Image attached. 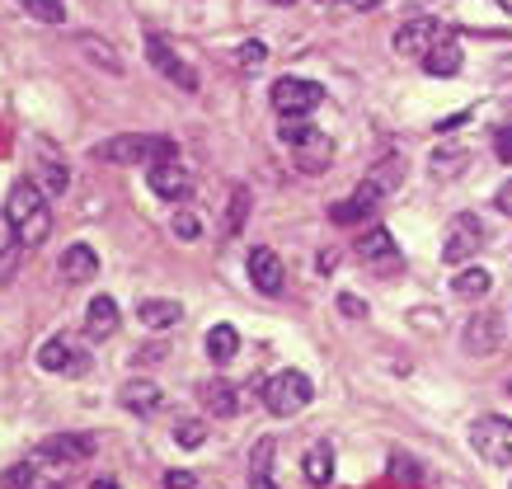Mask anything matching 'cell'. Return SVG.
<instances>
[{
  "label": "cell",
  "mask_w": 512,
  "mask_h": 489,
  "mask_svg": "<svg viewBox=\"0 0 512 489\" xmlns=\"http://www.w3.org/2000/svg\"><path fill=\"white\" fill-rule=\"evenodd\" d=\"M5 217H10V231L19 245H43L52 236V203H47V189L33 179H15Z\"/></svg>",
  "instance_id": "obj_1"
},
{
  "label": "cell",
  "mask_w": 512,
  "mask_h": 489,
  "mask_svg": "<svg viewBox=\"0 0 512 489\" xmlns=\"http://www.w3.org/2000/svg\"><path fill=\"white\" fill-rule=\"evenodd\" d=\"M174 156H179V146L170 137H151V132H127V137H109L94 146V160H104V165H160Z\"/></svg>",
  "instance_id": "obj_2"
},
{
  "label": "cell",
  "mask_w": 512,
  "mask_h": 489,
  "mask_svg": "<svg viewBox=\"0 0 512 489\" xmlns=\"http://www.w3.org/2000/svg\"><path fill=\"white\" fill-rule=\"evenodd\" d=\"M311 400H315V381L306 377V372H296V367H287V372L264 381V405H268V414H278V419L301 414Z\"/></svg>",
  "instance_id": "obj_3"
},
{
  "label": "cell",
  "mask_w": 512,
  "mask_h": 489,
  "mask_svg": "<svg viewBox=\"0 0 512 489\" xmlns=\"http://www.w3.org/2000/svg\"><path fill=\"white\" fill-rule=\"evenodd\" d=\"M470 442L489 466H512V419L503 414H484L470 424Z\"/></svg>",
  "instance_id": "obj_4"
},
{
  "label": "cell",
  "mask_w": 512,
  "mask_h": 489,
  "mask_svg": "<svg viewBox=\"0 0 512 489\" xmlns=\"http://www.w3.org/2000/svg\"><path fill=\"white\" fill-rule=\"evenodd\" d=\"M480 245H484V221L475 212H456L447 221V236H442V259L461 269V264H470L480 254Z\"/></svg>",
  "instance_id": "obj_5"
},
{
  "label": "cell",
  "mask_w": 512,
  "mask_h": 489,
  "mask_svg": "<svg viewBox=\"0 0 512 489\" xmlns=\"http://www.w3.org/2000/svg\"><path fill=\"white\" fill-rule=\"evenodd\" d=\"M357 264L372 273V278H390V273H400V245L390 236L386 226H372L367 236H357Z\"/></svg>",
  "instance_id": "obj_6"
},
{
  "label": "cell",
  "mask_w": 512,
  "mask_h": 489,
  "mask_svg": "<svg viewBox=\"0 0 512 489\" xmlns=\"http://www.w3.org/2000/svg\"><path fill=\"white\" fill-rule=\"evenodd\" d=\"M320 99H325V90H320L315 80L282 76L278 85H273V109H278V118H311V113L320 109Z\"/></svg>",
  "instance_id": "obj_7"
},
{
  "label": "cell",
  "mask_w": 512,
  "mask_h": 489,
  "mask_svg": "<svg viewBox=\"0 0 512 489\" xmlns=\"http://www.w3.org/2000/svg\"><path fill=\"white\" fill-rule=\"evenodd\" d=\"M38 367H43V372H57V377H80V372H90V353H85L71 334H52V339L38 348Z\"/></svg>",
  "instance_id": "obj_8"
},
{
  "label": "cell",
  "mask_w": 512,
  "mask_h": 489,
  "mask_svg": "<svg viewBox=\"0 0 512 489\" xmlns=\"http://www.w3.org/2000/svg\"><path fill=\"white\" fill-rule=\"evenodd\" d=\"M461 344H466L470 358H494L498 344H503V316H498V311H480V316H470L466 330H461Z\"/></svg>",
  "instance_id": "obj_9"
},
{
  "label": "cell",
  "mask_w": 512,
  "mask_h": 489,
  "mask_svg": "<svg viewBox=\"0 0 512 489\" xmlns=\"http://www.w3.org/2000/svg\"><path fill=\"white\" fill-rule=\"evenodd\" d=\"M400 184H404V156H381L372 170H367V179L357 184V193L372 198V203H381V198H390Z\"/></svg>",
  "instance_id": "obj_10"
},
{
  "label": "cell",
  "mask_w": 512,
  "mask_h": 489,
  "mask_svg": "<svg viewBox=\"0 0 512 489\" xmlns=\"http://www.w3.org/2000/svg\"><path fill=\"white\" fill-rule=\"evenodd\" d=\"M146 57H151V66H156L160 76H170L179 90H198V71L179 62V52H174L165 38H146Z\"/></svg>",
  "instance_id": "obj_11"
},
{
  "label": "cell",
  "mask_w": 512,
  "mask_h": 489,
  "mask_svg": "<svg viewBox=\"0 0 512 489\" xmlns=\"http://www.w3.org/2000/svg\"><path fill=\"white\" fill-rule=\"evenodd\" d=\"M442 33H447V29H442L437 19H409V24H400V29H395V52H400V57H419V62H423V52L433 48Z\"/></svg>",
  "instance_id": "obj_12"
},
{
  "label": "cell",
  "mask_w": 512,
  "mask_h": 489,
  "mask_svg": "<svg viewBox=\"0 0 512 489\" xmlns=\"http://www.w3.org/2000/svg\"><path fill=\"white\" fill-rule=\"evenodd\" d=\"M249 278H254V287L264 292V297H278L282 283H287V269H282V259L268 245H254L249 250Z\"/></svg>",
  "instance_id": "obj_13"
},
{
  "label": "cell",
  "mask_w": 512,
  "mask_h": 489,
  "mask_svg": "<svg viewBox=\"0 0 512 489\" xmlns=\"http://www.w3.org/2000/svg\"><path fill=\"white\" fill-rule=\"evenodd\" d=\"M329 160H334V142H329L325 132H306L301 142H292V165L301 174H320V170H329Z\"/></svg>",
  "instance_id": "obj_14"
},
{
  "label": "cell",
  "mask_w": 512,
  "mask_h": 489,
  "mask_svg": "<svg viewBox=\"0 0 512 489\" xmlns=\"http://www.w3.org/2000/svg\"><path fill=\"white\" fill-rule=\"evenodd\" d=\"M38 452L52 461H62V466H80V461L94 457V438H85V433H57V438L38 442Z\"/></svg>",
  "instance_id": "obj_15"
},
{
  "label": "cell",
  "mask_w": 512,
  "mask_h": 489,
  "mask_svg": "<svg viewBox=\"0 0 512 489\" xmlns=\"http://www.w3.org/2000/svg\"><path fill=\"white\" fill-rule=\"evenodd\" d=\"M151 189H156L165 203H184L188 189H193V179H188L184 165H174V160H160V165H151Z\"/></svg>",
  "instance_id": "obj_16"
},
{
  "label": "cell",
  "mask_w": 512,
  "mask_h": 489,
  "mask_svg": "<svg viewBox=\"0 0 512 489\" xmlns=\"http://www.w3.org/2000/svg\"><path fill=\"white\" fill-rule=\"evenodd\" d=\"M198 400H202V410L217 414V419H231V414L240 410V395H235V386H231V381H221V377L202 381V386H198Z\"/></svg>",
  "instance_id": "obj_17"
},
{
  "label": "cell",
  "mask_w": 512,
  "mask_h": 489,
  "mask_svg": "<svg viewBox=\"0 0 512 489\" xmlns=\"http://www.w3.org/2000/svg\"><path fill=\"white\" fill-rule=\"evenodd\" d=\"M113 330H118V301H113V297H94L90 306H85V339H90V344H99V339H109Z\"/></svg>",
  "instance_id": "obj_18"
},
{
  "label": "cell",
  "mask_w": 512,
  "mask_h": 489,
  "mask_svg": "<svg viewBox=\"0 0 512 489\" xmlns=\"http://www.w3.org/2000/svg\"><path fill=\"white\" fill-rule=\"evenodd\" d=\"M57 269H62L66 283H90L99 273V254H94V245H71V250H62Z\"/></svg>",
  "instance_id": "obj_19"
},
{
  "label": "cell",
  "mask_w": 512,
  "mask_h": 489,
  "mask_svg": "<svg viewBox=\"0 0 512 489\" xmlns=\"http://www.w3.org/2000/svg\"><path fill=\"white\" fill-rule=\"evenodd\" d=\"M423 71H428V76H456V71H461V43H456L451 33H442L433 48L423 52Z\"/></svg>",
  "instance_id": "obj_20"
},
{
  "label": "cell",
  "mask_w": 512,
  "mask_h": 489,
  "mask_svg": "<svg viewBox=\"0 0 512 489\" xmlns=\"http://www.w3.org/2000/svg\"><path fill=\"white\" fill-rule=\"evenodd\" d=\"M123 405L141 419H151V414L165 410V391H160L156 381H127L123 386Z\"/></svg>",
  "instance_id": "obj_21"
},
{
  "label": "cell",
  "mask_w": 512,
  "mask_h": 489,
  "mask_svg": "<svg viewBox=\"0 0 512 489\" xmlns=\"http://www.w3.org/2000/svg\"><path fill=\"white\" fill-rule=\"evenodd\" d=\"M137 320L146 325V330H174V325L184 320V306H179V301L151 297V301H141L137 306Z\"/></svg>",
  "instance_id": "obj_22"
},
{
  "label": "cell",
  "mask_w": 512,
  "mask_h": 489,
  "mask_svg": "<svg viewBox=\"0 0 512 489\" xmlns=\"http://www.w3.org/2000/svg\"><path fill=\"white\" fill-rule=\"evenodd\" d=\"M273 452H278L273 438L254 442V452H249V480H254V489H278L273 485Z\"/></svg>",
  "instance_id": "obj_23"
},
{
  "label": "cell",
  "mask_w": 512,
  "mask_h": 489,
  "mask_svg": "<svg viewBox=\"0 0 512 489\" xmlns=\"http://www.w3.org/2000/svg\"><path fill=\"white\" fill-rule=\"evenodd\" d=\"M202 348H207L212 363H231L235 353H240V330H235V325H212L207 339H202Z\"/></svg>",
  "instance_id": "obj_24"
},
{
  "label": "cell",
  "mask_w": 512,
  "mask_h": 489,
  "mask_svg": "<svg viewBox=\"0 0 512 489\" xmlns=\"http://www.w3.org/2000/svg\"><path fill=\"white\" fill-rule=\"evenodd\" d=\"M489 287H494V273H489V269H475V264H461V273L451 278V292H456V297H470V301L484 297Z\"/></svg>",
  "instance_id": "obj_25"
},
{
  "label": "cell",
  "mask_w": 512,
  "mask_h": 489,
  "mask_svg": "<svg viewBox=\"0 0 512 489\" xmlns=\"http://www.w3.org/2000/svg\"><path fill=\"white\" fill-rule=\"evenodd\" d=\"M306 480L311 485H329L334 480V447L329 442H315L311 452H306Z\"/></svg>",
  "instance_id": "obj_26"
},
{
  "label": "cell",
  "mask_w": 512,
  "mask_h": 489,
  "mask_svg": "<svg viewBox=\"0 0 512 489\" xmlns=\"http://www.w3.org/2000/svg\"><path fill=\"white\" fill-rule=\"evenodd\" d=\"M372 212H376L372 198H362V193H353V198H343V203L329 207V221H334V226H353V221L372 217Z\"/></svg>",
  "instance_id": "obj_27"
},
{
  "label": "cell",
  "mask_w": 512,
  "mask_h": 489,
  "mask_svg": "<svg viewBox=\"0 0 512 489\" xmlns=\"http://www.w3.org/2000/svg\"><path fill=\"white\" fill-rule=\"evenodd\" d=\"M245 221H249V189L235 184L231 198H226V226H221V231H226V236H240V226H245Z\"/></svg>",
  "instance_id": "obj_28"
},
{
  "label": "cell",
  "mask_w": 512,
  "mask_h": 489,
  "mask_svg": "<svg viewBox=\"0 0 512 489\" xmlns=\"http://www.w3.org/2000/svg\"><path fill=\"white\" fill-rule=\"evenodd\" d=\"M15 5L24 10V15L38 19V24H62V19H66V5H62V0H15Z\"/></svg>",
  "instance_id": "obj_29"
},
{
  "label": "cell",
  "mask_w": 512,
  "mask_h": 489,
  "mask_svg": "<svg viewBox=\"0 0 512 489\" xmlns=\"http://www.w3.org/2000/svg\"><path fill=\"white\" fill-rule=\"evenodd\" d=\"M466 165H470V151H437V156L428 160V170H433L437 179H456Z\"/></svg>",
  "instance_id": "obj_30"
},
{
  "label": "cell",
  "mask_w": 512,
  "mask_h": 489,
  "mask_svg": "<svg viewBox=\"0 0 512 489\" xmlns=\"http://www.w3.org/2000/svg\"><path fill=\"white\" fill-rule=\"evenodd\" d=\"M174 442H179V447H202V442H207V424H202V419H179V424H174Z\"/></svg>",
  "instance_id": "obj_31"
},
{
  "label": "cell",
  "mask_w": 512,
  "mask_h": 489,
  "mask_svg": "<svg viewBox=\"0 0 512 489\" xmlns=\"http://www.w3.org/2000/svg\"><path fill=\"white\" fill-rule=\"evenodd\" d=\"M0 489H33V466L29 461H15L0 471Z\"/></svg>",
  "instance_id": "obj_32"
},
{
  "label": "cell",
  "mask_w": 512,
  "mask_h": 489,
  "mask_svg": "<svg viewBox=\"0 0 512 489\" xmlns=\"http://www.w3.org/2000/svg\"><path fill=\"white\" fill-rule=\"evenodd\" d=\"M66 184H71V174H66L62 160H43V189H47V198H52V193H66Z\"/></svg>",
  "instance_id": "obj_33"
},
{
  "label": "cell",
  "mask_w": 512,
  "mask_h": 489,
  "mask_svg": "<svg viewBox=\"0 0 512 489\" xmlns=\"http://www.w3.org/2000/svg\"><path fill=\"white\" fill-rule=\"evenodd\" d=\"M80 48L90 52V57H99V66H104V71H123V62H118V57H113L104 43H94V38H80Z\"/></svg>",
  "instance_id": "obj_34"
},
{
  "label": "cell",
  "mask_w": 512,
  "mask_h": 489,
  "mask_svg": "<svg viewBox=\"0 0 512 489\" xmlns=\"http://www.w3.org/2000/svg\"><path fill=\"white\" fill-rule=\"evenodd\" d=\"M174 236H179V240H198L202 236V221L188 217V212H179V217H174Z\"/></svg>",
  "instance_id": "obj_35"
},
{
  "label": "cell",
  "mask_w": 512,
  "mask_h": 489,
  "mask_svg": "<svg viewBox=\"0 0 512 489\" xmlns=\"http://www.w3.org/2000/svg\"><path fill=\"white\" fill-rule=\"evenodd\" d=\"M264 57H268L264 43H245V48H240V66H249V71H254V66H264Z\"/></svg>",
  "instance_id": "obj_36"
},
{
  "label": "cell",
  "mask_w": 512,
  "mask_h": 489,
  "mask_svg": "<svg viewBox=\"0 0 512 489\" xmlns=\"http://www.w3.org/2000/svg\"><path fill=\"white\" fill-rule=\"evenodd\" d=\"M339 311H343V316H353V320H362V316H367V301L353 297V292H343V297H339Z\"/></svg>",
  "instance_id": "obj_37"
},
{
  "label": "cell",
  "mask_w": 512,
  "mask_h": 489,
  "mask_svg": "<svg viewBox=\"0 0 512 489\" xmlns=\"http://www.w3.org/2000/svg\"><path fill=\"white\" fill-rule=\"evenodd\" d=\"M414 325H419V330H437V325H442V311H428V306H419V311H414Z\"/></svg>",
  "instance_id": "obj_38"
},
{
  "label": "cell",
  "mask_w": 512,
  "mask_h": 489,
  "mask_svg": "<svg viewBox=\"0 0 512 489\" xmlns=\"http://www.w3.org/2000/svg\"><path fill=\"white\" fill-rule=\"evenodd\" d=\"M494 207L503 212V217H512V179H503L498 184V193H494Z\"/></svg>",
  "instance_id": "obj_39"
},
{
  "label": "cell",
  "mask_w": 512,
  "mask_h": 489,
  "mask_svg": "<svg viewBox=\"0 0 512 489\" xmlns=\"http://www.w3.org/2000/svg\"><path fill=\"white\" fill-rule=\"evenodd\" d=\"M390 471H400V480H409V485H419V471L409 457H390Z\"/></svg>",
  "instance_id": "obj_40"
},
{
  "label": "cell",
  "mask_w": 512,
  "mask_h": 489,
  "mask_svg": "<svg viewBox=\"0 0 512 489\" xmlns=\"http://www.w3.org/2000/svg\"><path fill=\"white\" fill-rule=\"evenodd\" d=\"M494 151H498V160H512V127H503V132H498Z\"/></svg>",
  "instance_id": "obj_41"
},
{
  "label": "cell",
  "mask_w": 512,
  "mask_h": 489,
  "mask_svg": "<svg viewBox=\"0 0 512 489\" xmlns=\"http://www.w3.org/2000/svg\"><path fill=\"white\" fill-rule=\"evenodd\" d=\"M165 489H193V475H188V471H170V475H165Z\"/></svg>",
  "instance_id": "obj_42"
},
{
  "label": "cell",
  "mask_w": 512,
  "mask_h": 489,
  "mask_svg": "<svg viewBox=\"0 0 512 489\" xmlns=\"http://www.w3.org/2000/svg\"><path fill=\"white\" fill-rule=\"evenodd\" d=\"M348 5H353V10H376L381 0H348Z\"/></svg>",
  "instance_id": "obj_43"
},
{
  "label": "cell",
  "mask_w": 512,
  "mask_h": 489,
  "mask_svg": "<svg viewBox=\"0 0 512 489\" xmlns=\"http://www.w3.org/2000/svg\"><path fill=\"white\" fill-rule=\"evenodd\" d=\"M90 489H118V485H113V480H94Z\"/></svg>",
  "instance_id": "obj_44"
},
{
  "label": "cell",
  "mask_w": 512,
  "mask_h": 489,
  "mask_svg": "<svg viewBox=\"0 0 512 489\" xmlns=\"http://www.w3.org/2000/svg\"><path fill=\"white\" fill-rule=\"evenodd\" d=\"M498 10H503V15H512V0H494Z\"/></svg>",
  "instance_id": "obj_45"
},
{
  "label": "cell",
  "mask_w": 512,
  "mask_h": 489,
  "mask_svg": "<svg viewBox=\"0 0 512 489\" xmlns=\"http://www.w3.org/2000/svg\"><path fill=\"white\" fill-rule=\"evenodd\" d=\"M503 113H508V123H512V99H508V104H503Z\"/></svg>",
  "instance_id": "obj_46"
},
{
  "label": "cell",
  "mask_w": 512,
  "mask_h": 489,
  "mask_svg": "<svg viewBox=\"0 0 512 489\" xmlns=\"http://www.w3.org/2000/svg\"><path fill=\"white\" fill-rule=\"evenodd\" d=\"M273 5H296V0H273Z\"/></svg>",
  "instance_id": "obj_47"
},
{
  "label": "cell",
  "mask_w": 512,
  "mask_h": 489,
  "mask_svg": "<svg viewBox=\"0 0 512 489\" xmlns=\"http://www.w3.org/2000/svg\"><path fill=\"white\" fill-rule=\"evenodd\" d=\"M43 489H62V485H43Z\"/></svg>",
  "instance_id": "obj_48"
},
{
  "label": "cell",
  "mask_w": 512,
  "mask_h": 489,
  "mask_svg": "<svg viewBox=\"0 0 512 489\" xmlns=\"http://www.w3.org/2000/svg\"><path fill=\"white\" fill-rule=\"evenodd\" d=\"M508 391H512V381H508Z\"/></svg>",
  "instance_id": "obj_49"
}]
</instances>
